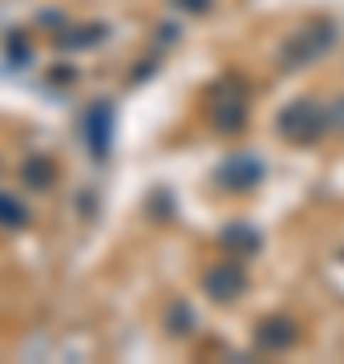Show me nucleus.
<instances>
[{"label":"nucleus","instance_id":"423d86ee","mask_svg":"<svg viewBox=\"0 0 344 364\" xmlns=\"http://www.w3.org/2000/svg\"><path fill=\"white\" fill-rule=\"evenodd\" d=\"M215 182L223 186V191H255L259 182H264V162L255 154H231L219 162V170H215Z\"/></svg>","mask_w":344,"mask_h":364},{"label":"nucleus","instance_id":"ddd939ff","mask_svg":"<svg viewBox=\"0 0 344 364\" xmlns=\"http://www.w3.org/2000/svg\"><path fill=\"white\" fill-rule=\"evenodd\" d=\"M9 61H13V65H28V61H33V45L25 41V33H13V37H9Z\"/></svg>","mask_w":344,"mask_h":364},{"label":"nucleus","instance_id":"f8f14e48","mask_svg":"<svg viewBox=\"0 0 344 364\" xmlns=\"http://www.w3.org/2000/svg\"><path fill=\"white\" fill-rule=\"evenodd\" d=\"M25 223H28V210H25V203L0 191V227H25Z\"/></svg>","mask_w":344,"mask_h":364},{"label":"nucleus","instance_id":"6e6552de","mask_svg":"<svg viewBox=\"0 0 344 364\" xmlns=\"http://www.w3.org/2000/svg\"><path fill=\"white\" fill-rule=\"evenodd\" d=\"M219 243H223V251H235V255H255L259 251V231L252 223H227Z\"/></svg>","mask_w":344,"mask_h":364},{"label":"nucleus","instance_id":"0eeeda50","mask_svg":"<svg viewBox=\"0 0 344 364\" xmlns=\"http://www.w3.org/2000/svg\"><path fill=\"white\" fill-rule=\"evenodd\" d=\"M300 340V328H296V320H288V316H264L259 324H255V344L264 352H284L291 348Z\"/></svg>","mask_w":344,"mask_h":364},{"label":"nucleus","instance_id":"1a4fd4ad","mask_svg":"<svg viewBox=\"0 0 344 364\" xmlns=\"http://www.w3.org/2000/svg\"><path fill=\"white\" fill-rule=\"evenodd\" d=\"M102 37H106V25H81V28H65V33H57V49H65V53L93 49V45H97Z\"/></svg>","mask_w":344,"mask_h":364},{"label":"nucleus","instance_id":"9d476101","mask_svg":"<svg viewBox=\"0 0 344 364\" xmlns=\"http://www.w3.org/2000/svg\"><path fill=\"white\" fill-rule=\"evenodd\" d=\"M53 178H57V166L49 162V158H28L25 166H21V182H25V186H33V191L53 186Z\"/></svg>","mask_w":344,"mask_h":364},{"label":"nucleus","instance_id":"39448f33","mask_svg":"<svg viewBox=\"0 0 344 364\" xmlns=\"http://www.w3.org/2000/svg\"><path fill=\"white\" fill-rule=\"evenodd\" d=\"M243 291H247V272H243V263L223 259V263H211V267L203 272V296H211L215 304H235Z\"/></svg>","mask_w":344,"mask_h":364},{"label":"nucleus","instance_id":"2eb2a0df","mask_svg":"<svg viewBox=\"0 0 344 364\" xmlns=\"http://www.w3.org/2000/svg\"><path fill=\"white\" fill-rule=\"evenodd\" d=\"M211 4H215V0H174V9H183V13H195V16L211 13Z\"/></svg>","mask_w":344,"mask_h":364},{"label":"nucleus","instance_id":"9b49d317","mask_svg":"<svg viewBox=\"0 0 344 364\" xmlns=\"http://www.w3.org/2000/svg\"><path fill=\"white\" fill-rule=\"evenodd\" d=\"M162 324L171 336H186L190 328H195V312H190V304L186 299H171L166 304V316H162Z\"/></svg>","mask_w":344,"mask_h":364},{"label":"nucleus","instance_id":"f257e3e1","mask_svg":"<svg viewBox=\"0 0 344 364\" xmlns=\"http://www.w3.org/2000/svg\"><path fill=\"white\" fill-rule=\"evenodd\" d=\"M247 109H252V85L239 73H223L203 90V117L207 126L219 134H239L247 126Z\"/></svg>","mask_w":344,"mask_h":364},{"label":"nucleus","instance_id":"20e7f679","mask_svg":"<svg viewBox=\"0 0 344 364\" xmlns=\"http://www.w3.org/2000/svg\"><path fill=\"white\" fill-rule=\"evenodd\" d=\"M114 122H118V114H114V102H109V97L90 102V109H85V117H81L85 150H90L97 162H102V158H109V150H114Z\"/></svg>","mask_w":344,"mask_h":364},{"label":"nucleus","instance_id":"7ed1b4c3","mask_svg":"<svg viewBox=\"0 0 344 364\" xmlns=\"http://www.w3.org/2000/svg\"><path fill=\"white\" fill-rule=\"evenodd\" d=\"M276 130H279V138L291 142V146H312V142L324 138V130H328V109H324L316 97H296V102H288L279 109Z\"/></svg>","mask_w":344,"mask_h":364},{"label":"nucleus","instance_id":"4468645a","mask_svg":"<svg viewBox=\"0 0 344 364\" xmlns=\"http://www.w3.org/2000/svg\"><path fill=\"white\" fill-rule=\"evenodd\" d=\"M328 130L344 134V93H340V97H336V102L328 105Z\"/></svg>","mask_w":344,"mask_h":364},{"label":"nucleus","instance_id":"f03ea898","mask_svg":"<svg viewBox=\"0 0 344 364\" xmlns=\"http://www.w3.org/2000/svg\"><path fill=\"white\" fill-rule=\"evenodd\" d=\"M332 45H336V25H332L328 16H312V21L296 25L284 37L276 65H279V73H304V69H312L316 61L328 57Z\"/></svg>","mask_w":344,"mask_h":364}]
</instances>
